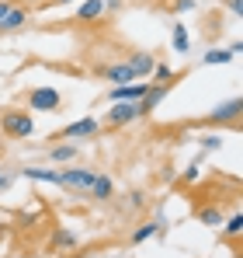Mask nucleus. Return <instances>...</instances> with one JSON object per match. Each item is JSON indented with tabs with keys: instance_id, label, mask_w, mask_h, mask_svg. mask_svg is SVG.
I'll use <instances>...</instances> for the list:
<instances>
[{
	"instance_id": "nucleus-16",
	"label": "nucleus",
	"mask_w": 243,
	"mask_h": 258,
	"mask_svg": "<svg viewBox=\"0 0 243 258\" xmlns=\"http://www.w3.org/2000/svg\"><path fill=\"white\" fill-rule=\"evenodd\" d=\"M163 230H167V227H160L157 220H150V223H139V227L132 230V237H129V241H132V244H143V241L157 237V234H163Z\"/></svg>"
},
{
	"instance_id": "nucleus-21",
	"label": "nucleus",
	"mask_w": 243,
	"mask_h": 258,
	"mask_svg": "<svg viewBox=\"0 0 243 258\" xmlns=\"http://www.w3.org/2000/svg\"><path fill=\"white\" fill-rule=\"evenodd\" d=\"M150 77H153V84H170V81H174V70H170L167 63H153V74H150Z\"/></svg>"
},
{
	"instance_id": "nucleus-12",
	"label": "nucleus",
	"mask_w": 243,
	"mask_h": 258,
	"mask_svg": "<svg viewBox=\"0 0 243 258\" xmlns=\"http://www.w3.org/2000/svg\"><path fill=\"white\" fill-rule=\"evenodd\" d=\"M153 63H157V56H153V52H136V56L129 59V67H132V74H136V81H143V77H150V74H153Z\"/></svg>"
},
{
	"instance_id": "nucleus-15",
	"label": "nucleus",
	"mask_w": 243,
	"mask_h": 258,
	"mask_svg": "<svg viewBox=\"0 0 243 258\" xmlns=\"http://www.w3.org/2000/svg\"><path fill=\"white\" fill-rule=\"evenodd\" d=\"M25 178H32V181H42V185H59V171L56 168H21Z\"/></svg>"
},
{
	"instance_id": "nucleus-18",
	"label": "nucleus",
	"mask_w": 243,
	"mask_h": 258,
	"mask_svg": "<svg viewBox=\"0 0 243 258\" xmlns=\"http://www.w3.org/2000/svg\"><path fill=\"white\" fill-rule=\"evenodd\" d=\"M49 157L56 164H66V161L77 157V143H56V147H49Z\"/></svg>"
},
{
	"instance_id": "nucleus-31",
	"label": "nucleus",
	"mask_w": 243,
	"mask_h": 258,
	"mask_svg": "<svg viewBox=\"0 0 243 258\" xmlns=\"http://www.w3.org/2000/svg\"><path fill=\"white\" fill-rule=\"evenodd\" d=\"M160 178H163V181H174V178H177V171H174V168H163Z\"/></svg>"
},
{
	"instance_id": "nucleus-26",
	"label": "nucleus",
	"mask_w": 243,
	"mask_h": 258,
	"mask_svg": "<svg viewBox=\"0 0 243 258\" xmlns=\"http://www.w3.org/2000/svg\"><path fill=\"white\" fill-rule=\"evenodd\" d=\"M222 4H226V11H229V14H236V18L243 14V0H222Z\"/></svg>"
},
{
	"instance_id": "nucleus-9",
	"label": "nucleus",
	"mask_w": 243,
	"mask_h": 258,
	"mask_svg": "<svg viewBox=\"0 0 243 258\" xmlns=\"http://www.w3.org/2000/svg\"><path fill=\"white\" fill-rule=\"evenodd\" d=\"M101 77H104L108 84H132V81H136V74H132L129 63H111V67H104Z\"/></svg>"
},
{
	"instance_id": "nucleus-33",
	"label": "nucleus",
	"mask_w": 243,
	"mask_h": 258,
	"mask_svg": "<svg viewBox=\"0 0 243 258\" xmlns=\"http://www.w3.org/2000/svg\"><path fill=\"white\" fill-rule=\"evenodd\" d=\"M7 234H11V227H7V223H0V241H7Z\"/></svg>"
},
{
	"instance_id": "nucleus-28",
	"label": "nucleus",
	"mask_w": 243,
	"mask_h": 258,
	"mask_svg": "<svg viewBox=\"0 0 243 258\" xmlns=\"http://www.w3.org/2000/svg\"><path fill=\"white\" fill-rule=\"evenodd\" d=\"M11 7H14V4H11V0H0V21H4V18H7V11H11Z\"/></svg>"
},
{
	"instance_id": "nucleus-20",
	"label": "nucleus",
	"mask_w": 243,
	"mask_h": 258,
	"mask_svg": "<svg viewBox=\"0 0 243 258\" xmlns=\"http://www.w3.org/2000/svg\"><path fill=\"white\" fill-rule=\"evenodd\" d=\"M233 56H229V49H208L202 56V63L205 67H222V63H229Z\"/></svg>"
},
{
	"instance_id": "nucleus-2",
	"label": "nucleus",
	"mask_w": 243,
	"mask_h": 258,
	"mask_svg": "<svg viewBox=\"0 0 243 258\" xmlns=\"http://www.w3.org/2000/svg\"><path fill=\"white\" fill-rule=\"evenodd\" d=\"M139 119V108H136V101H111L108 105V112H104V129H122L129 126V122H136Z\"/></svg>"
},
{
	"instance_id": "nucleus-22",
	"label": "nucleus",
	"mask_w": 243,
	"mask_h": 258,
	"mask_svg": "<svg viewBox=\"0 0 243 258\" xmlns=\"http://www.w3.org/2000/svg\"><path fill=\"white\" fill-rule=\"evenodd\" d=\"M195 7H198L195 0H170V4H167L170 14H188V11H195Z\"/></svg>"
},
{
	"instance_id": "nucleus-27",
	"label": "nucleus",
	"mask_w": 243,
	"mask_h": 258,
	"mask_svg": "<svg viewBox=\"0 0 243 258\" xmlns=\"http://www.w3.org/2000/svg\"><path fill=\"white\" fill-rule=\"evenodd\" d=\"M129 206H132V210H139V206H146V199H143V192H132V196H129Z\"/></svg>"
},
{
	"instance_id": "nucleus-29",
	"label": "nucleus",
	"mask_w": 243,
	"mask_h": 258,
	"mask_svg": "<svg viewBox=\"0 0 243 258\" xmlns=\"http://www.w3.org/2000/svg\"><path fill=\"white\" fill-rule=\"evenodd\" d=\"M63 4H73V0H42V7H63Z\"/></svg>"
},
{
	"instance_id": "nucleus-32",
	"label": "nucleus",
	"mask_w": 243,
	"mask_h": 258,
	"mask_svg": "<svg viewBox=\"0 0 243 258\" xmlns=\"http://www.w3.org/2000/svg\"><path fill=\"white\" fill-rule=\"evenodd\" d=\"M104 7H108V11H118V7H122V0H104Z\"/></svg>"
},
{
	"instance_id": "nucleus-7",
	"label": "nucleus",
	"mask_w": 243,
	"mask_h": 258,
	"mask_svg": "<svg viewBox=\"0 0 243 258\" xmlns=\"http://www.w3.org/2000/svg\"><path fill=\"white\" fill-rule=\"evenodd\" d=\"M59 185L63 188H70V192H90V185H94V171L90 168H63L59 171Z\"/></svg>"
},
{
	"instance_id": "nucleus-14",
	"label": "nucleus",
	"mask_w": 243,
	"mask_h": 258,
	"mask_svg": "<svg viewBox=\"0 0 243 258\" xmlns=\"http://www.w3.org/2000/svg\"><path fill=\"white\" fill-rule=\"evenodd\" d=\"M240 237H243V216L233 213L229 220H222V241H229L233 248H240Z\"/></svg>"
},
{
	"instance_id": "nucleus-8",
	"label": "nucleus",
	"mask_w": 243,
	"mask_h": 258,
	"mask_svg": "<svg viewBox=\"0 0 243 258\" xmlns=\"http://www.w3.org/2000/svg\"><path fill=\"white\" fill-rule=\"evenodd\" d=\"M146 87L150 84H139V81H132V84H115L108 91V105H111V101H139V98L146 94Z\"/></svg>"
},
{
	"instance_id": "nucleus-11",
	"label": "nucleus",
	"mask_w": 243,
	"mask_h": 258,
	"mask_svg": "<svg viewBox=\"0 0 243 258\" xmlns=\"http://www.w3.org/2000/svg\"><path fill=\"white\" fill-rule=\"evenodd\" d=\"M28 18H32V14H28V7H11V11H7V18L0 21V32H21V28L28 25Z\"/></svg>"
},
{
	"instance_id": "nucleus-17",
	"label": "nucleus",
	"mask_w": 243,
	"mask_h": 258,
	"mask_svg": "<svg viewBox=\"0 0 243 258\" xmlns=\"http://www.w3.org/2000/svg\"><path fill=\"white\" fill-rule=\"evenodd\" d=\"M195 216H198V223H205V227H222V220H226L219 206H198Z\"/></svg>"
},
{
	"instance_id": "nucleus-5",
	"label": "nucleus",
	"mask_w": 243,
	"mask_h": 258,
	"mask_svg": "<svg viewBox=\"0 0 243 258\" xmlns=\"http://www.w3.org/2000/svg\"><path fill=\"white\" fill-rule=\"evenodd\" d=\"M240 108H243V101L240 98H229V101H222V105H215L212 112H208V126H236L240 122Z\"/></svg>"
},
{
	"instance_id": "nucleus-19",
	"label": "nucleus",
	"mask_w": 243,
	"mask_h": 258,
	"mask_svg": "<svg viewBox=\"0 0 243 258\" xmlns=\"http://www.w3.org/2000/svg\"><path fill=\"white\" fill-rule=\"evenodd\" d=\"M170 45H174L177 52H188V49H191V35H188V28H184V25H174V35H170Z\"/></svg>"
},
{
	"instance_id": "nucleus-13",
	"label": "nucleus",
	"mask_w": 243,
	"mask_h": 258,
	"mask_svg": "<svg viewBox=\"0 0 243 258\" xmlns=\"http://www.w3.org/2000/svg\"><path fill=\"white\" fill-rule=\"evenodd\" d=\"M87 196H94L97 203H108L111 196H115V181L108 178V174H94V185H90V192Z\"/></svg>"
},
{
	"instance_id": "nucleus-23",
	"label": "nucleus",
	"mask_w": 243,
	"mask_h": 258,
	"mask_svg": "<svg viewBox=\"0 0 243 258\" xmlns=\"http://www.w3.org/2000/svg\"><path fill=\"white\" fill-rule=\"evenodd\" d=\"M202 147L205 150H219L222 147V136L219 133H208V136H202Z\"/></svg>"
},
{
	"instance_id": "nucleus-25",
	"label": "nucleus",
	"mask_w": 243,
	"mask_h": 258,
	"mask_svg": "<svg viewBox=\"0 0 243 258\" xmlns=\"http://www.w3.org/2000/svg\"><path fill=\"white\" fill-rule=\"evenodd\" d=\"M35 220H39V213H35V210H28V213H18V223H21V227H35Z\"/></svg>"
},
{
	"instance_id": "nucleus-4",
	"label": "nucleus",
	"mask_w": 243,
	"mask_h": 258,
	"mask_svg": "<svg viewBox=\"0 0 243 258\" xmlns=\"http://www.w3.org/2000/svg\"><path fill=\"white\" fill-rule=\"evenodd\" d=\"M80 248V237L73 234V230H66V227H56L52 234H49V251H56V255H66V258H80L83 251Z\"/></svg>"
},
{
	"instance_id": "nucleus-3",
	"label": "nucleus",
	"mask_w": 243,
	"mask_h": 258,
	"mask_svg": "<svg viewBox=\"0 0 243 258\" xmlns=\"http://www.w3.org/2000/svg\"><path fill=\"white\" fill-rule=\"evenodd\" d=\"M25 105H28L32 112H56V108L63 105V94H59L56 87H32V91L25 94Z\"/></svg>"
},
{
	"instance_id": "nucleus-6",
	"label": "nucleus",
	"mask_w": 243,
	"mask_h": 258,
	"mask_svg": "<svg viewBox=\"0 0 243 258\" xmlns=\"http://www.w3.org/2000/svg\"><path fill=\"white\" fill-rule=\"evenodd\" d=\"M97 133H101V122H97V119H77V122L63 126L59 133H52L49 140H90V136H97Z\"/></svg>"
},
{
	"instance_id": "nucleus-30",
	"label": "nucleus",
	"mask_w": 243,
	"mask_h": 258,
	"mask_svg": "<svg viewBox=\"0 0 243 258\" xmlns=\"http://www.w3.org/2000/svg\"><path fill=\"white\" fill-rule=\"evenodd\" d=\"M7 188H11V174L0 171V192H7Z\"/></svg>"
},
{
	"instance_id": "nucleus-10",
	"label": "nucleus",
	"mask_w": 243,
	"mask_h": 258,
	"mask_svg": "<svg viewBox=\"0 0 243 258\" xmlns=\"http://www.w3.org/2000/svg\"><path fill=\"white\" fill-rule=\"evenodd\" d=\"M104 14V0H80L77 7V25H94Z\"/></svg>"
},
{
	"instance_id": "nucleus-1",
	"label": "nucleus",
	"mask_w": 243,
	"mask_h": 258,
	"mask_svg": "<svg viewBox=\"0 0 243 258\" xmlns=\"http://www.w3.org/2000/svg\"><path fill=\"white\" fill-rule=\"evenodd\" d=\"M0 133H4L7 140H25V136H32V133H35L32 112H25V108H4V112H0Z\"/></svg>"
},
{
	"instance_id": "nucleus-24",
	"label": "nucleus",
	"mask_w": 243,
	"mask_h": 258,
	"mask_svg": "<svg viewBox=\"0 0 243 258\" xmlns=\"http://www.w3.org/2000/svg\"><path fill=\"white\" fill-rule=\"evenodd\" d=\"M198 178H202L198 164H191V168H184V171H181V181H184V185H191V181H198Z\"/></svg>"
}]
</instances>
